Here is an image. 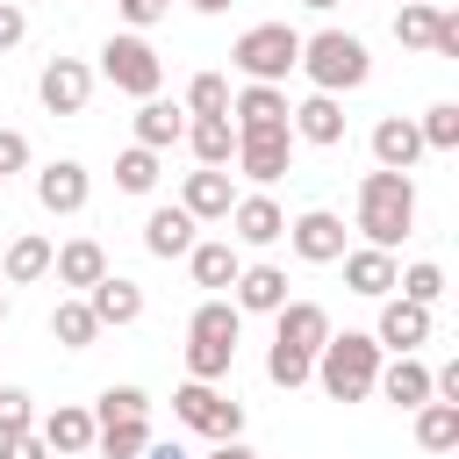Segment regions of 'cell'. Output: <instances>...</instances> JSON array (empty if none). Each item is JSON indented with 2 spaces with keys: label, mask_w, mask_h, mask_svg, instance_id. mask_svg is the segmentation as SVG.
<instances>
[{
  "label": "cell",
  "mask_w": 459,
  "mask_h": 459,
  "mask_svg": "<svg viewBox=\"0 0 459 459\" xmlns=\"http://www.w3.org/2000/svg\"><path fill=\"white\" fill-rule=\"evenodd\" d=\"M394 287H402V301H416V308H437V294H445V265L416 258L409 273H394Z\"/></svg>",
  "instance_id": "35"
},
{
  "label": "cell",
  "mask_w": 459,
  "mask_h": 459,
  "mask_svg": "<svg viewBox=\"0 0 459 459\" xmlns=\"http://www.w3.org/2000/svg\"><path fill=\"white\" fill-rule=\"evenodd\" d=\"M136 416H151V394L143 387H108L100 409H93V423H136Z\"/></svg>",
  "instance_id": "39"
},
{
  "label": "cell",
  "mask_w": 459,
  "mask_h": 459,
  "mask_svg": "<svg viewBox=\"0 0 459 459\" xmlns=\"http://www.w3.org/2000/svg\"><path fill=\"white\" fill-rule=\"evenodd\" d=\"M151 445V416L136 423H93V459H136Z\"/></svg>",
  "instance_id": "32"
},
{
  "label": "cell",
  "mask_w": 459,
  "mask_h": 459,
  "mask_svg": "<svg viewBox=\"0 0 459 459\" xmlns=\"http://www.w3.org/2000/svg\"><path fill=\"white\" fill-rule=\"evenodd\" d=\"M430 57H459V14H445V22H437V43H430Z\"/></svg>",
  "instance_id": "45"
},
{
  "label": "cell",
  "mask_w": 459,
  "mask_h": 459,
  "mask_svg": "<svg viewBox=\"0 0 459 459\" xmlns=\"http://www.w3.org/2000/svg\"><path fill=\"white\" fill-rule=\"evenodd\" d=\"M301 7H316V14H330V7H337V0H301Z\"/></svg>",
  "instance_id": "49"
},
{
  "label": "cell",
  "mask_w": 459,
  "mask_h": 459,
  "mask_svg": "<svg viewBox=\"0 0 459 459\" xmlns=\"http://www.w3.org/2000/svg\"><path fill=\"white\" fill-rule=\"evenodd\" d=\"M416 136H423V151H459V100H437L416 122Z\"/></svg>",
  "instance_id": "36"
},
{
  "label": "cell",
  "mask_w": 459,
  "mask_h": 459,
  "mask_svg": "<svg viewBox=\"0 0 459 459\" xmlns=\"http://www.w3.org/2000/svg\"><path fill=\"white\" fill-rule=\"evenodd\" d=\"M0 323H7V294H0Z\"/></svg>",
  "instance_id": "50"
},
{
  "label": "cell",
  "mask_w": 459,
  "mask_h": 459,
  "mask_svg": "<svg viewBox=\"0 0 459 459\" xmlns=\"http://www.w3.org/2000/svg\"><path fill=\"white\" fill-rule=\"evenodd\" d=\"M50 273H57V287H79V294H86V287L108 273V251H100L93 237H72L65 251H50Z\"/></svg>",
  "instance_id": "26"
},
{
  "label": "cell",
  "mask_w": 459,
  "mask_h": 459,
  "mask_svg": "<svg viewBox=\"0 0 459 459\" xmlns=\"http://www.w3.org/2000/svg\"><path fill=\"white\" fill-rule=\"evenodd\" d=\"M230 308L237 316H280L287 308V273L280 265H244L230 280Z\"/></svg>",
  "instance_id": "13"
},
{
  "label": "cell",
  "mask_w": 459,
  "mask_h": 459,
  "mask_svg": "<svg viewBox=\"0 0 459 459\" xmlns=\"http://www.w3.org/2000/svg\"><path fill=\"white\" fill-rule=\"evenodd\" d=\"M29 36V7H14V0H0V50H14Z\"/></svg>",
  "instance_id": "43"
},
{
  "label": "cell",
  "mask_w": 459,
  "mask_h": 459,
  "mask_svg": "<svg viewBox=\"0 0 459 459\" xmlns=\"http://www.w3.org/2000/svg\"><path fill=\"white\" fill-rule=\"evenodd\" d=\"M115 186H122V194H151V186H158V151L129 143V151L115 158Z\"/></svg>",
  "instance_id": "34"
},
{
  "label": "cell",
  "mask_w": 459,
  "mask_h": 459,
  "mask_svg": "<svg viewBox=\"0 0 459 459\" xmlns=\"http://www.w3.org/2000/svg\"><path fill=\"white\" fill-rule=\"evenodd\" d=\"M208 459H258V452H251V445H244V437H230V445H215V452H208Z\"/></svg>",
  "instance_id": "47"
},
{
  "label": "cell",
  "mask_w": 459,
  "mask_h": 459,
  "mask_svg": "<svg viewBox=\"0 0 459 459\" xmlns=\"http://www.w3.org/2000/svg\"><path fill=\"white\" fill-rule=\"evenodd\" d=\"M186 115H230V79H222V72H194Z\"/></svg>",
  "instance_id": "37"
},
{
  "label": "cell",
  "mask_w": 459,
  "mask_h": 459,
  "mask_svg": "<svg viewBox=\"0 0 459 459\" xmlns=\"http://www.w3.org/2000/svg\"><path fill=\"white\" fill-rule=\"evenodd\" d=\"M0 459H50V445H43L36 430H22V437H7V445H0Z\"/></svg>",
  "instance_id": "44"
},
{
  "label": "cell",
  "mask_w": 459,
  "mask_h": 459,
  "mask_svg": "<svg viewBox=\"0 0 459 459\" xmlns=\"http://www.w3.org/2000/svg\"><path fill=\"white\" fill-rule=\"evenodd\" d=\"M230 122H237V136L244 129H287V93L280 86H244V93H230Z\"/></svg>",
  "instance_id": "25"
},
{
  "label": "cell",
  "mask_w": 459,
  "mask_h": 459,
  "mask_svg": "<svg viewBox=\"0 0 459 459\" xmlns=\"http://www.w3.org/2000/svg\"><path fill=\"white\" fill-rule=\"evenodd\" d=\"M237 337H244V316L222 301V294H208L201 308H194V323H186V380H222L230 366H237Z\"/></svg>",
  "instance_id": "2"
},
{
  "label": "cell",
  "mask_w": 459,
  "mask_h": 459,
  "mask_svg": "<svg viewBox=\"0 0 459 459\" xmlns=\"http://www.w3.org/2000/svg\"><path fill=\"white\" fill-rule=\"evenodd\" d=\"M394 251H373V244H359V251H344V287L351 294H366V301H387L394 294Z\"/></svg>",
  "instance_id": "23"
},
{
  "label": "cell",
  "mask_w": 459,
  "mask_h": 459,
  "mask_svg": "<svg viewBox=\"0 0 459 459\" xmlns=\"http://www.w3.org/2000/svg\"><path fill=\"white\" fill-rule=\"evenodd\" d=\"M79 459H93V452H79Z\"/></svg>",
  "instance_id": "51"
},
{
  "label": "cell",
  "mask_w": 459,
  "mask_h": 459,
  "mask_svg": "<svg viewBox=\"0 0 459 459\" xmlns=\"http://www.w3.org/2000/svg\"><path fill=\"white\" fill-rule=\"evenodd\" d=\"M50 251H57L50 237L22 230V237L7 244V265H0V273H7V287H29V280H43V273H50Z\"/></svg>",
  "instance_id": "29"
},
{
  "label": "cell",
  "mask_w": 459,
  "mask_h": 459,
  "mask_svg": "<svg viewBox=\"0 0 459 459\" xmlns=\"http://www.w3.org/2000/svg\"><path fill=\"white\" fill-rule=\"evenodd\" d=\"M373 373H380V344H373L366 330H344V337L330 330V344L316 351V373H308V380H316L330 402H366V394H373Z\"/></svg>",
  "instance_id": "4"
},
{
  "label": "cell",
  "mask_w": 459,
  "mask_h": 459,
  "mask_svg": "<svg viewBox=\"0 0 459 459\" xmlns=\"http://www.w3.org/2000/svg\"><path fill=\"white\" fill-rule=\"evenodd\" d=\"M230 65L244 72V86H280V79L301 65V36H294L287 22H251V29L237 36Z\"/></svg>",
  "instance_id": "5"
},
{
  "label": "cell",
  "mask_w": 459,
  "mask_h": 459,
  "mask_svg": "<svg viewBox=\"0 0 459 459\" xmlns=\"http://www.w3.org/2000/svg\"><path fill=\"white\" fill-rule=\"evenodd\" d=\"M416 158H423L416 122H409V115H380V122H373V165H380V172H409Z\"/></svg>",
  "instance_id": "22"
},
{
  "label": "cell",
  "mask_w": 459,
  "mask_h": 459,
  "mask_svg": "<svg viewBox=\"0 0 459 459\" xmlns=\"http://www.w3.org/2000/svg\"><path fill=\"white\" fill-rule=\"evenodd\" d=\"M22 430H36V402H29L22 387H0V445L22 437Z\"/></svg>",
  "instance_id": "40"
},
{
  "label": "cell",
  "mask_w": 459,
  "mask_h": 459,
  "mask_svg": "<svg viewBox=\"0 0 459 459\" xmlns=\"http://www.w3.org/2000/svg\"><path fill=\"white\" fill-rule=\"evenodd\" d=\"M287 129L301 143H344V100L337 93H308L301 108H287Z\"/></svg>",
  "instance_id": "21"
},
{
  "label": "cell",
  "mask_w": 459,
  "mask_h": 459,
  "mask_svg": "<svg viewBox=\"0 0 459 459\" xmlns=\"http://www.w3.org/2000/svg\"><path fill=\"white\" fill-rule=\"evenodd\" d=\"M14 7H29V0H14Z\"/></svg>",
  "instance_id": "52"
},
{
  "label": "cell",
  "mask_w": 459,
  "mask_h": 459,
  "mask_svg": "<svg viewBox=\"0 0 459 459\" xmlns=\"http://www.w3.org/2000/svg\"><path fill=\"white\" fill-rule=\"evenodd\" d=\"M373 394H387L394 409H423V402H430V366H423L416 351H402V359H380V373H373Z\"/></svg>",
  "instance_id": "17"
},
{
  "label": "cell",
  "mask_w": 459,
  "mask_h": 459,
  "mask_svg": "<svg viewBox=\"0 0 459 459\" xmlns=\"http://www.w3.org/2000/svg\"><path fill=\"white\" fill-rule=\"evenodd\" d=\"M366 337H373L380 351H394V359H402V351H416V344H430V308H416V301H402V294H387V301H380V323H373Z\"/></svg>",
  "instance_id": "10"
},
{
  "label": "cell",
  "mask_w": 459,
  "mask_h": 459,
  "mask_svg": "<svg viewBox=\"0 0 459 459\" xmlns=\"http://www.w3.org/2000/svg\"><path fill=\"white\" fill-rule=\"evenodd\" d=\"M115 14H122L129 29H151V22H165V14H172V0H115Z\"/></svg>",
  "instance_id": "41"
},
{
  "label": "cell",
  "mask_w": 459,
  "mask_h": 459,
  "mask_svg": "<svg viewBox=\"0 0 459 459\" xmlns=\"http://www.w3.org/2000/svg\"><path fill=\"white\" fill-rule=\"evenodd\" d=\"M201 165H215V172H230L237 165V122L230 115H186V136H179Z\"/></svg>",
  "instance_id": "18"
},
{
  "label": "cell",
  "mask_w": 459,
  "mask_h": 459,
  "mask_svg": "<svg viewBox=\"0 0 459 459\" xmlns=\"http://www.w3.org/2000/svg\"><path fill=\"white\" fill-rule=\"evenodd\" d=\"M36 93H43L50 115H79V108L93 100V72H86L79 57H50V65L36 72Z\"/></svg>",
  "instance_id": "11"
},
{
  "label": "cell",
  "mask_w": 459,
  "mask_h": 459,
  "mask_svg": "<svg viewBox=\"0 0 459 459\" xmlns=\"http://www.w3.org/2000/svg\"><path fill=\"white\" fill-rule=\"evenodd\" d=\"M86 194H93V179H86V165H79V158H50V165L36 172V201H43L50 215H79V208H86Z\"/></svg>",
  "instance_id": "12"
},
{
  "label": "cell",
  "mask_w": 459,
  "mask_h": 459,
  "mask_svg": "<svg viewBox=\"0 0 459 459\" xmlns=\"http://www.w3.org/2000/svg\"><path fill=\"white\" fill-rule=\"evenodd\" d=\"M136 459H194V452H186V445H172V437H165V445H143V452H136Z\"/></svg>",
  "instance_id": "46"
},
{
  "label": "cell",
  "mask_w": 459,
  "mask_h": 459,
  "mask_svg": "<svg viewBox=\"0 0 459 459\" xmlns=\"http://www.w3.org/2000/svg\"><path fill=\"white\" fill-rule=\"evenodd\" d=\"M179 208H186L194 222H230V208H237V186H230V172H215V165L186 172V186H179Z\"/></svg>",
  "instance_id": "16"
},
{
  "label": "cell",
  "mask_w": 459,
  "mask_h": 459,
  "mask_svg": "<svg viewBox=\"0 0 459 459\" xmlns=\"http://www.w3.org/2000/svg\"><path fill=\"white\" fill-rule=\"evenodd\" d=\"M194 230H201V222H194L186 208H151V215H143V251H151V258H186V251H194Z\"/></svg>",
  "instance_id": "24"
},
{
  "label": "cell",
  "mask_w": 459,
  "mask_h": 459,
  "mask_svg": "<svg viewBox=\"0 0 459 459\" xmlns=\"http://www.w3.org/2000/svg\"><path fill=\"white\" fill-rule=\"evenodd\" d=\"M437 22H445V7H430V0H402L394 36H402L409 50H430V43H437Z\"/></svg>",
  "instance_id": "33"
},
{
  "label": "cell",
  "mask_w": 459,
  "mask_h": 459,
  "mask_svg": "<svg viewBox=\"0 0 459 459\" xmlns=\"http://www.w3.org/2000/svg\"><path fill=\"white\" fill-rule=\"evenodd\" d=\"M86 308H93V323H100V330H129V323L143 316V287H136V280H122V273H100V280L86 287Z\"/></svg>",
  "instance_id": "14"
},
{
  "label": "cell",
  "mask_w": 459,
  "mask_h": 459,
  "mask_svg": "<svg viewBox=\"0 0 459 459\" xmlns=\"http://www.w3.org/2000/svg\"><path fill=\"white\" fill-rule=\"evenodd\" d=\"M50 337H57L65 351H86V344L100 337V323H93L86 294H72V301H57V308H50Z\"/></svg>",
  "instance_id": "30"
},
{
  "label": "cell",
  "mask_w": 459,
  "mask_h": 459,
  "mask_svg": "<svg viewBox=\"0 0 459 459\" xmlns=\"http://www.w3.org/2000/svg\"><path fill=\"white\" fill-rule=\"evenodd\" d=\"M287 244H294L301 265H337V258H344V222H337L330 208H308V215L287 222Z\"/></svg>",
  "instance_id": "9"
},
{
  "label": "cell",
  "mask_w": 459,
  "mask_h": 459,
  "mask_svg": "<svg viewBox=\"0 0 459 459\" xmlns=\"http://www.w3.org/2000/svg\"><path fill=\"white\" fill-rule=\"evenodd\" d=\"M294 72H308L316 93H359L373 79V57H366V43L351 29H316V36H301V65Z\"/></svg>",
  "instance_id": "3"
},
{
  "label": "cell",
  "mask_w": 459,
  "mask_h": 459,
  "mask_svg": "<svg viewBox=\"0 0 459 459\" xmlns=\"http://www.w3.org/2000/svg\"><path fill=\"white\" fill-rule=\"evenodd\" d=\"M172 416H179L186 430L215 437V445L244 437V402H230V394H222V387H208V380H186V387L172 394Z\"/></svg>",
  "instance_id": "7"
},
{
  "label": "cell",
  "mask_w": 459,
  "mask_h": 459,
  "mask_svg": "<svg viewBox=\"0 0 459 459\" xmlns=\"http://www.w3.org/2000/svg\"><path fill=\"white\" fill-rule=\"evenodd\" d=\"M359 230L373 251H394L409 230H416V179L409 172H366L359 179Z\"/></svg>",
  "instance_id": "1"
},
{
  "label": "cell",
  "mask_w": 459,
  "mask_h": 459,
  "mask_svg": "<svg viewBox=\"0 0 459 459\" xmlns=\"http://www.w3.org/2000/svg\"><path fill=\"white\" fill-rule=\"evenodd\" d=\"M22 165H29V136H22V129H0V179L22 172Z\"/></svg>",
  "instance_id": "42"
},
{
  "label": "cell",
  "mask_w": 459,
  "mask_h": 459,
  "mask_svg": "<svg viewBox=\"0 0 459 459\" xmlns=\"http://www.w3.org/2000/svg\"><path fill=\"white\" fill-rule=\"evenodd\" d=\"M36 437L50 445V459H79V452H93V409H72V402H57V409L36 423Z\"/></svg>",
  "instance_id": "20"
},
{
  "label": "cell",
  "mask_w": 459,
  "mask_h": 459,
  "mask_svg": "<svg viewBox=\"0 0 459 459\" xmlns=\"http://www.w3.org/2000/svg\"><path fill=\"white\" fill-rule=\"evenodd\" d=\"M416 445L423 452H459V402H423L416 409Z\"/></svg>",
  "instance_id": "31"
},
{
  "label": "cell",
  "mask_w": 459,
  "mask_h": 459,
  "mask_svg": "<svg viewBox=\"0 0 459 459\" xmlns=\"http://www.w3.org/2000/svg\"><path fill=\"white\" fill-rule=\"evenodd\" d=\"M273 344H287V351L316 359V351L330 344V308H323V301H287V308H280V323H273Z\"/></svg>",
  "instance_id": "15"
},
{
  "label": "cell",
  "mask_w": 459,
  "mask_h": 459,
  "mask_svg": "<svg viewBox=\"0 0 459 459\" xmlns=\"http://www.w3.org/2000/svg\"><path fill=\"white\" fill-rule=\"evenodd\" d=\"M230 230H237V244H280V237H287V208H280L273 194H237Z\"/></svg>",
  "instance_id": "19"
},
{
  "label": "cell",
  "mask_w": 459,
  "mask_h": 459,
  "mask_svg": "<svg viewBox=\"0 0 459 459\" xmlns=\"http://www.w3.org/2000/svg\"><path fill=\"white\" fill-rule=\"evenodd\" d=\"M308 373H316V359H301V351H287V344L265 351V380H273V387L294 394V387H308Z\"/></svg>",
  "instance_id": "38"
},
{
  "label": "cell",
  "mask_w": 459,
  "mask_h": 459,
  "mask_svg": "<svg viewBox=\"0 0 459 459\" xmlns=\"http://www.w3.org/2000/svg\"><path fill=\"white\" fill-rule=\"evenodd\" d=\"M100 79H108L115 93H129V100H158V86H165V57H158L136 29H122V36L100 43Z\"/></svg>",
  "instance_id": "6"
},
{
  "label": "cell",
  "mask_w": 459,
  "mask_h": 459,
  "mask_svg": "<svg viewBox=\"0 0 459 459\" xmlns=\"http://www.w3.org/2000/svg\"><path fill=\"white\" fill-rule=\"evenodd\" d=\"M186 7H194V14H222L230 0H186Z\"/></svg>",
  "instance_id": "48"
},
{
  "label": "cell",
  "mask_w": 459,
  "mask_h": 459,
  "mask_svg": "<svg viewBox=\"0 0 459 459\" xmlns=\"http://www.w3.org/2000/svg\"><path fill=\"white\" fill-rule=\"evenodd\" d=\"M287 165H294V129H244V136H237V172H244V179L273 186Z\"/></svg>",
  "instance_id": "8"
},
{
  "label": "cell",
  "mask_w": 459,
  "mask_h": 459,
  "mask_svg": "<svg viewBox=\"0 0 459 459\" xmlns=\"http://www.w3.org/2000/svg\"><path fill=\"white\" fill-rule=\"evenodd\" d=\"M0 194H7V179H0Z\"/></svg>",
  "instance_id": "53"
},
{
  "label": "cell",
  "mask_w": 459,
  "mask_h": 459,
  "mask_svg": "<svg viewBox=\"0 0 459 459\" xmlns=\"http://www.w3.org/2000/svg\"><path fill=\"white\" fill-rule=\"evenodd\" d=\"M186 265H194V287H230V280L244 273V258H237V244H230V237H194Z\"/></svg>",
  "instance_id": "27"
},
{
  "label": "cell",
  "mask_w": 459,
  "mask_h": 459,
  "mask_svg": "<svg viewBox=\"0 0 459 459\" xmlns=\"http://www.w3.org/2000/svg\"><path fill=\"white\" fill-rule=\"evenodd\" d=\"M186 136V108H172V100H136V143L143 151H172Z\"/></svg>",
  "instance_id": "28"
}]
</instances>
